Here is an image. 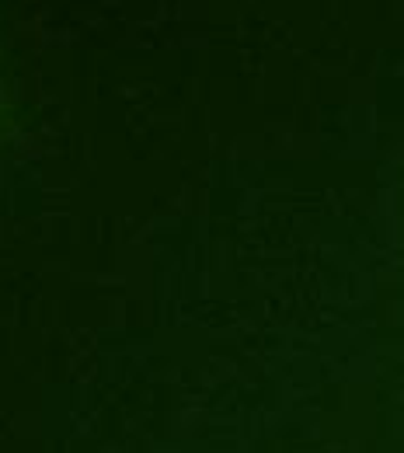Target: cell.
Segmentation results:
<instances>
[]
</instances>
